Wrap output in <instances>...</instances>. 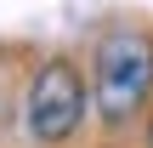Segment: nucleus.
Segmentation results:
<instances>
[{
  "mask_svg": "<svg viewBox=\"0 0 153 148\" xmlns=\"http://www.w3.org/2000/svg\"><path fill=\"white\" fill-rule=\"evenodd\" d=\"M91 86H97V108L108 125H125L153 91V40L142 29H108L97 40V63H91Z\"/></svg>",
  "mask_w": 153,
  "mask_h": 148,
  "instance_id": "nucleus-1",
  "label": "nucleus"
},
{
  "mask_svg": "<svg viewBox=\"0 0 153 148\" xmlns=\"http://www.w3.org/2000/svg\"><path fill=\"white\" fill-rule=\"evenodd\" d=\"M23 120H28V137L45 148L68 143L79 125H85V80L68 57H51L34 68L28 80V103H23Z\"/></svg>",
  "mask_w": 153,
  "mask_h": 148,
  "instance_id": "nucleus-2",
  "label": "nucleus"
}]
</instances>
